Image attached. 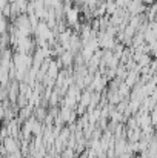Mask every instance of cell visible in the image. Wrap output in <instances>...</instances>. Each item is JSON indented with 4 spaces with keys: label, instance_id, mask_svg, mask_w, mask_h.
<instances>
[{
    "label": "cell",
    "instance_id": "cell-1",
    "mask_svg": "<svg viewBox=\"0 0 157 158\" xmlns=\"http://www.w3.org/2000/svg\"><path fill=\"white\" fill-rule=\"evenodd\" d=\"M5 149L9 152V154H14L15 151H17V146H15V141H14V138L11 137V135H8V137H5Z\"/></svg>",
    "mask_w": 157,
    "mask_h": 158
},
{
    "label": "cell",
    "instance_id": "cell-2",
    "mask_svg": "<svg viewBox=\"0 0 157 158\" xmlns=\"http://www.w3.org/2000/svg\"><path fill=\"white\" fill-rule=\"evenodd\" d=\"M68 20H69V23H76V20H77V12H76V9H72V11L68 9Z\"/></svg>",
    "mask_w": 157,
    "mask_h": 158
},
{
    "label": "cell",
    "instance_id": "cell-3",
    "mask_svg": "<svg viewBox=\"0 0 157 158\" xmlns=\"http://www.w3.org/2000/svg\"><path fill=\"white\" fill-rule=\"evenodd\" d=\"M89 100H91V94L89 92H86L83 97H82V106H86L89 103Z\"/></svg>",
    "mask_w": 157,
    "mask_h": 158
}]
</instances>
